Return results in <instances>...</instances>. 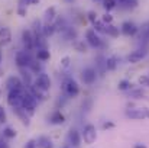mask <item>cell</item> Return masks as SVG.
<instances>
[{
	"label": "cell",
	"instance_id": "obj_8",
	"mask_svg": "<svg viewBox=\"0 0 149 148\" xmlns=\"http://www.w3.org/2000/svg\"><path fill=\"white\" fill-rule=\"evenodd\" d=\"M97 74H99V73H97L96 68H93V67H86V68L81 71V80H83L84 84L91 86V84L96 83V80H97Z\"/></svg>",
	"mask_w": 149,
	"mask_h": 148
},
{
	"label": "cell",
	"instance_id": "obj_44",
	"mask_svg": "<svg viewBox=\"0 0 149 148\" xmlns=\"http://www.w3.org/2000/svg\"><path fill=\"white\" fill-rule=\"evenodd\" d=\"M0 148H10L6 144V141H3V138H0Z\"/></svg>",
	"mask_w": 149,
	"mask_h": 148
},
{
	"label": "cell",
	"instance_id": "obj_39",
	"mask_svg": "<svg viewBox=\"0 0 149 148\" xmlns=\"http://www.w3.org/2000/svg\"><path fill=\"white\" fill-rule=\"evenodd\" d=\"M87 18H88V20H90L91 23H94V22L97 20V13L91 10V12H88V13H87Z\"/></svg>",
	"mask_w": 149,
	"mask_h": 148
},
{
	"label": "cell",
	"instance_id": "obj_33",
	"mask_svg": "<svg viewBox=\"0 0 149 148\" xmlns=\"http://www.w3.org/2000/svg\"><path fill=\"white\" fill-rule=\"evenodd\" d=\"M119 3H122L127 9H133L138 6V0H119Z\"/></svg>",
	"mask_w": 149,
	"mask_h": 148
},
{
	"label": "cell",
	"instance_id": "obj_11",
	"mask_svg": "<svg viewBox=\"0 0 149 148\" xmlns=\"http://www.w3.org/2000/svg\"><path fill=\"white\" fill-rule=\"evenodd\" d=\"M120 32L125 35V36H135L136 34H139V26L132 22V20H126L122 23L120 26Z\"/></svg>",
	"mask_w": 149,
	"mask_h": 148
},
{
	"label": "cell",
	"instance_id": "obj_18",
	"mask_svg": "<svg viewBox=\"0 0 149 148\" xmlns=\"http://www.w3.org/2000/svg\"><path fill=\"white\" fill-rule=\"evenodd\" d=\"M49 121L52 125H62V123L65 122V116L61 113V110H55V112L51 115Z\"/></svg>",
	"mask_w": 149,
	"mask_h": 148
},
{
	"label": "cell",
	"instance_id": "obj_20",
	"mask_svg": "<svg viewBox=\"0 0 149 148\" xmlns=\"http://www.w3.org/2000/svg\"><path fill=\"white\" fill-rule=\"evenodd\" d=\"M45 18V22L47 23H54L55 20H56V10H55V7H48L47 10H45V15H44Z\"/></svg>",
	"mask_w": 149,
	"mask_h": 148
},
{
	"label": "cell",
	"instance_id": "obj_14",
	"mask_svg": "<svg viewBox=\"0 0 149 148\" xmlns=\"http://www.w3.org/2000/svg\"><path fill=\"white\" fill-rule=\"evenodd\" d=\"M12 42V31L6 26L0 28V48L6 47Z\"/></svg>",
	"mask_w": 149,
	"mask_h": 148
},
{
	"label": "cell",
	"instance_id": "obj_42",
	"mask_svg": "<svg viewBox=\"0 0 149 148\" xmlns=\"http://www.w3.org/2000/svg\"><path fill=\"white\" fill-rule=\"evenodd\" d=\"M31 1H32V0H19V6H23V7H26L28 4H31Z\"/></svg>",
	"mask_w": 149,
	"mask_h": 148
},
{
	"label": "cell",
	"instance_id": "obj_46",
	"mask_svg": "<svg viewBox=\"0 0 149 148\" xmlns=\"http://www.w3.org/2000/svg\"><path fill=\"white\" fill-rule=\"evenodd\" d=\"M38 3H39V0H32L31 1V4H38Z\"/></svg>",
	"mask_w": 149,
	"mask_h": 148
},
{
	"label": "cell",
	"instance_id": "obj_40",
	"mask_svg": "<svg viewBox=\"0 0 149 148\" xmlns=\"http://www.w3.org/2000/svg\"><path fill=\"white\" fill-rule=\"evenodd\" d=\"M25 148H38V144H36V141H35V140H29V141L26 142Z\"/></svg>",
	"mask_w": 149,
	"mask_h": 148
},
{
	"label": "cell",
	"instance_id": "obj_45",
	"mask_svg": "<svg viewBox=\"0 0 149 148\" xmlns=\"http://www.w3.org/2000/svg\"><path fill=\"white\" fill-rule=\"evenodd\" d=\"M133 148H148V147H146V145H143V144H136Z\"/></svg>",
	"mask_w": 149,
	"mask_h": 148
},
{
	"label": "cell",
	"instance_id": "obj_48",
	"mask_svg": "<svg viewBox=\"0 0 149 148\" xmlns=\"http://www.w3.org/2000/svg\"><path fill=\"white\" fill-rule=\"evenodd\" d=\"M65 1H68V3H71V1H74V0H65Z\"/></svg>",
	"mask_w": 149,
	"mask_h": 148
},
{
	"label": "cell",
	"instance_id": "obj_29",
	"mask_svg": "<svg viewBox=\"0 0 149 148\" xmlns=\"http://www.w3.org/2000/svg\"><path fill=\"white\" fill-rule=\"evenodd\" d=\"M93 29L97 32V34H106V23L100 19V20H96L93 23Z\"/></svg>",
	"mask_w": 149,
	"mask_h": 148
},
{
	"label": "cell",
	"instance_id": "obj_25",
	"mask_svg": "<svg viewBox=\"0 0 149 148\" xmlns=\"http://www.w3.org/2000/svg\"><path fill=\"white\" fill-rule=\"evenodd\" d=\"M129 97L132 99H146L148 95L143 89H132L130 93H129Z\"/></svg>",
	"mask_w": 149,
	"mask_h": 148
},
{
	"label": "cell",
	"instance_id": "obj_16",
	"mask_svg": "<svg viewBox=\"0 0 149 148\" xmlns=\"http://www.w3.org/2000/svg\"><path fill=\"white\" fill-rule=\"evenodd\" d=\"M119 64H120V58L116 57V55H110V57L106 58V68H107V71H114V70H117Z\"/></svg>",
	"mask_w": 149,
	"mask_h": 148
},
{
	"label": "cell",
	"instance_id": "obj_41",
	"mask_svg": "<svg viewBox=\"0 0 149 148\" xmlns=\"http://www.w3.org/2000/svg\"><path fill=\"white\" fill-rule=\"evenodd\" d=\"M17 15H19V16H26V7L19 6V7H17Z\"/></svg>",
	"mask_w": 149,
	"mask_h": 148
},
{
	"label": "cell",
	"instance_id": "obj_35",
	"mask_svg": "<svg viewBox=\"0 0 149 148\" xmlns=\"http://www.w3.org/2000/svg\"><path fill=\"white\" fill-rule=\"evenodd\" d=\"M138 83H139L141 86H149V73H146V74H142V76L139 77Z\"/></svg>",
	"mask_w": 149,
	"mask_h": 148
},
{
	"label": "cell",
	"instance_id": "obj_1",
	"mask_svg": "<svg viewBox=\"0 0 149 148\" xmlns=\"http://www.w3.org/2000/svg\"><path fill=\"white\" fill-rule=\"evenodd\" d=\"M61 92H62V95L65 97L74 99L80 95V86H78V83L74 79L65 77L62 80V83H61Z\"/></svg>",
	"mask_w": 149,
	"mask_h": 148
},
{
	"label": "cell",
	"instance_id": "obj_19",
	"mask_svg": "<svg viewBox=\"0 0 149 148\" xmlns=\"http://www.w3.org/2000/svg\"><path fill=\"white\" fill-rule=\"evenodd\" d=\"M49 58H51V52L48 48L36 49V60H39L41 62H45V61H49Z\"/></svg>",
	"mask_w": 149,
	"mask_h": 148
},
{
	"label": "cell",
	"instance_id": "obj_12",
	"mask_svg": "<svg viewBox=\"0 0 149 148\" xmlns=\"http://www.w3.org/2000/svg\"><path fill=\"white\" fill-rule=\"evenodd\" d=\"M146 55H148V48H146V47H142V48H138V49H135V51H132V52L127 55V61H129L130 64H138V62H141Z\"/></svg>",
	"mask_w": 149,
	"mask_h": 148
},
{
	"label": "cell",
	"instance_id": "obj_13",
	"mask_svg": "<svg viewBox=\"0 0 149 148\" xmlns=\"http://www.w3.org/2000/svg\"><path fill=\"white\" fill-rule=\"evenodd\" d=\"M23 87H25L23 80L17 76H10L6 80V89L7 90H19V89H23Z\"/></svg>",
	"mask_w": 149,
	"mask_h": 148
},
{
	"label": "cell",
	"instance_id": "obj_30",
	"mask_svg": "<svg viewBox=\"0 0 149 148\" xmlns=\"http://www.w3.org/2000/svg\"><path fill=\"white\" fill-rule=\"evenodd\" d=\"M101 3H103V7L106 12H110V10L116 9V6H117V0H101Z\"/></svg>",
	"mask_w": 149,
	"mask_h": 148
},
{
	"label": "cell",
	"instance_id": "obj_38",
	"mask_svg": "<svg viewBox=\"0 0 149 148\" xmlns=\"http://www.w3.org/2000/svg\"><path fill=\"white\" fill-rule=\"evenodd\" d=\"M6 121H7V115H6V110H4V107L0 105V125H3V123H6Z\"/></svg>",
	"mask_w": 149,
	"mask_h": 148
},
{
	"label": "cell",
	"instance_id": "obj_47",
	"mask_svg": "<svg viewBox=\"0 0 149 148\" xmlns=\"http://www.w3.org/2000/svg\"><path fill=\"white\" fill-rule=\"evenodd\" d=\"M1 60H3V54H1V51H0V62H1Z\"/></svg>",
	"mask_w": 149,
	"mask_h": 148
},
{
	"label": "cell",
	"instance_id": "obj_37",
	"mask_svg": "<svg viewBox=\"0 0 149 148\" xmlns=\"http://www.w3.org/2000/svg\"><path fill=\"white\" fill-rule=\"evenodd\" d=\"M61 68H68L70 65H71V58L70 57H64V58H61Z\"/></svg>",
	"mask_w": 149,
	"mask_h": 148
},
{
	"label": "cell",
	"instance_id": "obj_21",
	"mask_svg": "<svg viewBox=\"0 0 149 148\" xmlns=\"http://www.w3.org/2000/svg\"><path fill=\"white\" fill-rule=\"evenodd\" d=\"M56 32V29H55V25L54 23H44L42 25V35L45 36V38H49V36H52Z\"/></svg>",
	"mask_w": 149,
	"mask_h": 148
},
{
	"label": "cell",
	"instance_id": "obj_7",
	"mask_svg": "<svg viewBox=\"0 0 149 148\" xmlns=\"http://www.w3.org/2000/svg\"><path fill=\"white\" fill-rule=\"evenodd\" d=\"M86 41L93 48H103V39L100 38L99 34L93 28H90V29L86 31Z\"/></svg>",
	"mask_w": 149,
	"mask_h": 148
},
{
	"label": "cell",
	"instance_id": "obj_4",
	"mask_svg": "<svg viewBox=\"0 0 149 148\" xmlns=\"http://www.w3.org/2000/svg\"><path fill=\"white\" fill-rule=\"evenodd\" d=\"M25 95V89H19V90H9L7 93V105L15 107H20L22 106V99Z\"/></svg>",
	"mask_w": 149,
	"mask_h": 148
},
{
	"label": "cell",
	"instance_id": "obj_34",
	"mask_svg": "<svg viewBox=\"0 0 149 148\" xmlns=\"http://www.w3.org/2000/svg\"><path fill=\"white\" fill-rule=\"evenodd\" d=\"M72 47L75 48V51H78V52H87V47L84 45L83 41H75V42L72 44Z\"/></svg>",
	"mask_w": 149,
	"mask_h": 148
},
{
	"label": "cell",
	"instance_id": "obj_17",
	"mask_svg": "<svg viewBox=\"0 0 149 148\" xmlns=\"http://www.w3.org/2000/svg\"><path fill=\"white\" fill-rule=\"evenodd\" d=\"M13 112H15V113H16V116L22 121V123H23V125L29 126V123H31V122H29V118H31V116H29V115H28L22 107H15V109H13Z\"/></svg>",
	"mask_w": 149,
	"mask_h": 148
},
{
	"label": "cell",
	"instance_id": "obj_26",
	"mask_svg": "<svg viewBox=\"0 0 149 148\" xmlns=\"http://www.w3.org/2000/svg\"><path fill=\"white\" fill-rule=\"evenodd\" d=\"M132 83L129 81V80H120L119 83H117V89L120 90V92H130L132 90Z\"/></svg>",
	"mask_w": 149,
	"mask_h": 148
},
{
	"label": "cell",
	"instance_id": "obj_28",
	"mask_svg": "<svg viewBox=\"0 0 149 148\" xmlns=\"http://www.w3.org/2000/svg\"><path fill=\"white\" fill-rule=\"evenodd\" d=\"M139 32H141V39L143 38L145 41H148L149 39V20L145 22V23L139 28Z\"/></svg>",
	"mask_w": 149,
	"mask_h": 148
},
{
	"label": "cell",
	"instance_id": "obj_2",
	"mask_svg": "<svg viewBox=\"0 0 149 148\" xmlns=\"http://www.w3.org/2000/svg\"><path fill=\"white\" fill-rule=\"evenodd\" d=\"M36 99L33 97V95L29 92V90H25V95H23V99H22V109L29 115V116H33L35 112H36Z\"/></svg>",
	"mask_w": 149,
	"mask_h": 148
},
{
	"label": "cell",
	"instance_id": "obj_50",
	"mask_svg": "<svg viewBox=\"0 0 149 148\" xmlns=\"http://www.w3.org/2000/svg\"><path fill=\"white\" fill-rule=\"evenodd\" d=\"M65 148H70V147H65Z\"/></svg>",
	"mask_w": 149,
	"mask_h": 148
},
{
	"label": "cell",
	"instance_id": "obj_43",
	"mask_svg": "<svg viewBox=\"0 0 149 148\" xmlns=\"http://www.w3.org/2000/svg\"><path fill=\"white\" fill-rule=\"evenodd\" d=\"M113 126H114V125H113L111 122H104V123H103V129H107V128H113Z\"/></svg>",
	"mask_w": 149,
	"mask_h": 148
},
{
	"label": "cell",
	"instance_id": "obj_31",
	"mask_svg": "<svg viewBox=\"0 0 149 148\" xmlns=\"http://www.w3.org/2000/svg\"><path fill=\"white\" fill-rule=\"evenodd\" d=\"M38 61H39V60H32V61H31V64H29V70H31L32 73L41 74V70H42V67H41V64H39Z\"/></svg>",
	"mask_w": 149,
	"mask_h": 148
},
{
	"label": "cell",
	"instance_id": "obj_22",
	"mask_svg": "<svg viewBox=\"0 0 149 148\" xmlns=\"http://www.w3.org/2000/svg\"><path fill=\"white\" fill-rule=\"evenodd\" d=\"M120 34H122L120 29H119L117 26H114L113 23L106 25V35H107V36H110V38H117Z\"/></svg>",
	"mask_w": 149,
	"mask_h": 148
},
{
	"label": "cell",
	"instance_id": "obj_27",
	"mask_svg": "<svg viewBox=\"0 0 149 148\" xmlns=\"http://www.w3.org/2000/svg\"><path fill=\"white\" fill-rule=\"evenodd\" d=\"M64 38L67 39V41H75V38H77V32H75V29H72V28H67L65 31H64Z\"/></svg>",
	"mask_w": 149,
	"mask_h": 148
},
{
	"label": "cell",
	"instance_id": "obj_24",
	"mask_svg": "<svg viewBox=\"0 0 149 148\" xmlns=\"http://www.w3.org/2000/svg\"><path fill=\"white\" fill-rule=\"evenodd\" d=\"M36 144H38V148H54L52 140L49 137H39Z\"/></svg>",
	"mask_w": 149,
	"mask_h": 148
},
{
	"label": "cell",
	"instance_id": "obj_6",
	"mask_svg": "<svg viewBox=\"0 0 149 148\" xmlns=\"http://www.w3.org/2000/svg\"><path fill=\"white\" fill-rule=\"evenodd\" d=\"M33 58L31 57L29 51H17L15 55V62L19 68H29V64Z\"/></svg>",
	"mask_w": 149,
	"mask_h": 148
},
{
	"label": "cell",
	"instance_id": "obj_32",
	"mask_svg": "<svg viewBox=\"0 0 149 148\" xmlns=\"http://www.w3.org/2000/svg\"><path fill=\"white\" fill-rule=\"evenodd\" d=\"M3 137L7 138V140L15 138V137H16V129H13V128H10V126H6V128L3 129Z\"/></svg>",
	"mask_w": 149,
	"mask_h": 148
},
{
	"label": "cell",
	"instance_id": "obj_49",
	"mask_svg": "<svg viewBox=\"0 0 149 148\" xmlns=\"http://www.w3.org/2000/svg\"><path fill=\"white\" fill-rule=\"evenodd\" d=\"M94 1H101V0H94Z\"/></svg>",
	"mask_w": 149,
	"mask_h": 148
},
{
	"label": "cell",
	"instance_id": "obj_10",
	"mask_svg": "<svg viewBox=\"0 0 149 148\" xmlns=\"http://www.w3.org/2000/svg\"><path fill=\"white\" fill-rule=\"evenodd\" d=\"M22 44L25 51H33L35 49V35L31 29H25L22 32Z\"/></svg>",
	"mask_w": 149,
	"mask_h": 148
},
{
	"label": "cell",
	"instance_id": "obj_36",
	"mask_svg": "<svg viewBox=\"0 0 149 148\" xmlns=\"http://www.w3.org/2000/svg\"><path fill=\"white\" fill-rule=\"evenodd\" d=\"M101 20H103L106 25H110V23H113V16H111L109 12H106V13L101 16Z\"/></svg>",
	"mask_w": 149,
	"mask_h": 148
},
{
	"label": "cell",
	"instance_id": "obj_15",
	"mask_svg": "<svg viewBox=\"0 0 149 148\" xmlns=\"http://www.w3.org/2000/svg\"><path fill=\"white\" fill-rule=\"evenodd\" d=\"M81 140H83V137H81V134H80L77 129H71V131L68 132V142H70L72 147H75V148L80 147Z\"/></svg>",
	"mask_w": 149,
	"mask_h": 148
},
{
	"label": "cell",
	"instance_id": "obj_3",
	"mask_svg": "<svg viewBox=\"0 0 149 148\" xmlns=\"http://www.w3.org/2000/svg\"><path fill=\"white\" fill-rule=\"evenodd\" d=\"M81 137H83V141L87 144V145H91L96 142L97 140V129L93 123H87L83 131H81Z\"/></svg>",
	"mask_w": 149,
	"mask_h": 148
},
{
	"label": "cell",
	"instance_id": "obj_9",
	"mask_svg": "<svg viewBox=\"0 0 149 148\" xmlns=\"http://www.w3.org/2000/svg\"><path fill=\"white\" fill-rule=\"evenodd\" d=\"M33 86H36L38 89H41L42 92H49L51 89V79L48 74L41 73L36 76V79L33 80Z\"/></svg>",
	"mask_w": 149,
	"mask_h": 148
},
{
	"label": "cell",
	"instance_id": "obj_23",
	"mask_svg": "<svg viewBox=\"0 0 149 148\" xmlns=\"http://www.w3.org/2000/svg\"><path fill=\"white\" fill-rule=\"evenodd\" d=\"M29 92L33 95V97L36 99V100H45L47 99V92H42L41 89H38L36 86H31V89H29Z\"/></svg>",
	"mask_w": 149,
	"mask_h": 148
},
{
	"label": "cell",
	"instance_id": "obj_5",
	"mask_svg": "<svg viewBox=\"0 0 149 148\" xmlns=\"http://www.w3.org/2000/svg\"><path fill=\"white\" fill-rule=\"evenodd\" d=\"M126 116L129 119H135V121L149 119V107H133V109H127L126 110Z\"/></svg>",
	"mask_w": 149,
	"mask_h": 148
}]
</instances>
